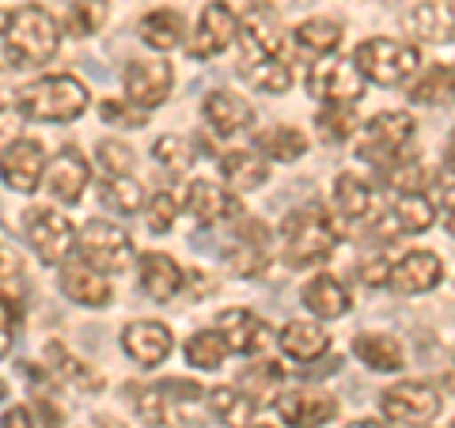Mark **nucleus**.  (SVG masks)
<instances>
[{
    "instance_id": "obj_50",
    "label": "nucleus",
    "mask_w": 455,
    "mask_h": 428,
    "mask_svg": "<svg viewBox=\"0 0 455 428\" xmlns=\"http://www.w3.org/2000/svg\"><path fill=\"white\" fill-rule=\"evenodd\" d=\"M20 277H23V258H20V250L8 247V242L0 239V284L20 281Z\"/></svg>"
},
{
    "instance_id": "obj_42",
    "label": "nucleus",
    "mask_w": 455,
    "mask_h": 428,
    "mask_svg": "<svg viewBox=\"0 0 455 428\" xmlns=\"http://www.w3.org/2000/svg\"><path fill=\"white\" fill-rule=\"evenodd\" d=\"M315 125H319L323 140L341 145V140H349L353 133L361 130V118H357V107H323L315 114Z\"/></svg>"
},
{
    "instance_id": "obj_28",
    "label": "nucleus",
    "mask_w": 455,
    "mask_h": 428,
    "mask_svg": "<svg viewBox=\"0 0 455 428\" xmlns=\"http://www.w3.org/2000/svg\"><path fill=\"white\" fill-rule=\"evenodd\" d=\"M137 35H140V42H145L148 50L171 53V50L182 46V38H187V20H182L175 8H156L137 23Z\"/></svg>"
},
{
    "instance_id": "obj_41",
    "label": "nucleus",
    "mask_w": 455,
    "mask_h": 428,
    "mask_svg": "<svg viewBox=\"0 0 455 428\" xmlns=\"http://www.w3.org/2000/svg\"><path fill=\"white\" fill-rule=\"evenodd\" d=\"M448 95H451V65H433L421 80L410 83V103L418 107L448 103Z\"/></svg>"
},
{
    "instance_id": "obj_34",
    "label": "nucleus",
    "mask_w": 455,
    "mask_h": 428,
    "mask_svg": "<svg viewBox=\"0 0 455 428\" xmlns=\"http://www.w3.org/2000/svg\"><path fill=\"white\" fill-rule=\"evenodd\" d=\"M334 205L341 212V220L364 224L368 212H372V186H368L364 178L349 175V170H341V175L334 178Z\"/></svg>"
},
{
    "instance_id": "obj_17",
    "label": "nucleus",
    "mask_w": 455,
    "mask_h": 428,
    "mask_svg": "<svg viewBox=\"0 0 455 428\" xmlns=\"http://www.w3.org/2000/svg\"><path fill=\"white\" fill-rule=\"evenodd\" d=\"M57 284H61V292L80 307H107L114 299L110 277L99 273V269H92L80 258H65L61 266H57Z\"/></svg>"
},
{
    "instance_id": "obj_38",
    "label": "nucleus",
    "mask_w": 455,
    "mask_h": 428,
    "mask_svg": "<svg viewBox=\"0 0 455 428\" xmlns=\"http://www.w3.org/2000/svg\"><path fill=\"white\" fill-rule=\"evenodd\" d=\"M99 202H103L107 212H118V217H130V212L145 209V186L130 175V178H110L103 175L99 182Z\"/></svg>"
},
{
    "instance_id": "obj_4",
    "label": "nucleus",
    "mask_w": 455,
    "mask_h": 428,
    "mask_svg": "<svg viewBox=\"0 0 455 428\" xmlns=\"http://www.w3.org/2000/svg\"><path fill=\"white\" fill-rule=\"evenodd\" d=\"M414 137H418L414 114L383 110V114H376L372 122H361V130L353 133V148H357V160H364V163L391 167V163L410 160Z\"/></svg>"
},
{
    "instance_id": "obj_51",
    "label": "nucleus",
    "mask_w": 455,
    "mask_h": 428,
    "mask_svg": "<svg viewBox=\"0 0 455 428\" xmlns=\"http://www.w3.org/2000/svg\"><path fill=\"white\" fill-rule=\"evenodd\" d=\"M35 413L42 417L46 428H65V413H61V406H57V394H38L35 398Z\"/></svg>"
},
{
    "instance_id": "obj_39",
    "label": "nucleus",
    "mask_w": 455,
    "mask_h": 428,
    "mask_svg": "<svg viewBox=\"0 0 455 428\" xmlns=\"http://www.w3.org/2000/svg\"><path fill=\"white\" fill-rule=\"evenodd\" d=\"M110 20V0H73L65 16V31L73 38H95Z\"/></svg>"
},
{
    "instance_id": "obj_14",
    "label": "nucleus",
    "mask_w": 455,
    "mask_h": 428,
    "mask_svg": "<svg viewBox=\"0 0 455 428\" xmlns=\"http://www.w3.org/2000/svg\"><path fill=\"white\" fill-rule=\"evenodd\" d=\"M212 330L220 334L224 349L235 353V356H254L262 353L269 341H274V330H269V322L259 319L254 311L247 307H228L217 315V322H212Z\"/></svg>"
},
{
    "instance_id": "obj_47",
    "label": "nucleus",
    "mask_w": 455,
    "mask_h": 428,
    "mask_svg": "<svg viewBox=\"0 0 455 428\" xmlns=\"http://www.w3.org/2000/svg\"><path fill=\"white\" fill-rule=\"evenodd\" d=\"M137 417L145 421L148 428H167V406H164L160 387L137 391Z\"/></svg>"
},
{
    "instance_id": "obj_25",
    "label": "nucleus",
    "mask_w": 455,
    "mask_h": 428,
    "mask_svg": "<svg viewBox=\"0 0 455 428\" xmlns=\"http://www.w3.org/2000/svg\"><path fill=\"white\" fill-rule=\"evenodd\" d=\"M46 372H50L53 379L68 383V387L84 391V394L103 391V376H99L88 361H80L76 353H68L61 341H50V345H46Z\"/></svg>"
},
{
    "instance_id": "obj_36",
    "label": "nucleus",
    "mask_w": 455,
    "mask_h": 428,
    "mask_svg": "<svg viewBox=\"0 0 455 428\" xmlns=\"http://www.w3.org/2000/svg\"><path fill=\"white\" fill-rule=\"evenodd\" d=\"M391 224H395V232L421 235L436 224V205L425 194H398L391 205Z\"/></svg>"
},
{
    "instance_id": "obj_2",
    "label": "nucleus",
    "mask_w": 455,
    "mask_h": 428,
    "mask_svg": "<svg viewBox=\"0 0 455 428\" xmlns=\"http://www.w3.org/2000/svg\"><path fill=\"white\" fill-rule=\"evenodd\" d=\"M281 239H284V258H289V266L307 269V266H319L331 258L341 232L323 205H307L281 220Z\"/></svg>"
},
{
    "instance_id": "obj_15",
    "label": "nucleus",
    "mask_w": 455,
    "mask_h": 428,
    "mask_svg": "<svg viewBox=\"0 0 455 428\" xmlns=\"http://www.w3.org/2000/svg\"><path fill=\"white\" fill-rule=\"evenodd\" d=\"M42 170H46V148L35 137H20L0 152V178H4L8 190L35 194L42 182Z\"/></svg>"
},
{
    "instance_id": "obj_21",
    "label": "nucleus",
    "mask_w": 455,
    "mask_h": 428,
    "mask_svg": "<svg viewBox=\"0 0 455 428\" xmlns=\"http://www.w3.org/2000/svg\"><path fill=\"white\" fill-rule=\"evenodd\" d=\"M444 281V262L429 250H410L406 258H398L387 273V284L403 296H421V292H433L436 284Z\"/></svg>"
},
{
    "instance_id": "obj_54",
    "label": "nucleus",
    "mask_w": 455,
    "mask_h": 428,
    "mask_svg": "<svg viewBox=\"0 0 455 428\" xmlns=\"http://www.w3.org/2000/svg\"><path fill=\"white\" fill-rule=\"evenodd\" d=\"M0 428H35V413L27 406L4 409V413H0Z\"/></svg>"
},
{
    "instance_id": "obj_53",
    "label": "nucleus",
    "mask_w": 455,
    "mask_h": 428,
    "mask_svg": "<svg viewBox=\"0 0 455 428\" xmlns=\"http://www.w3.org/2000/svg\"><path fill=\"white\" fill-rule=\"evenodd\" d=\"M12 326H16V307H12V299L0 296V356L12 353Z\"/></svg>"
},
{
    "instance_id": "obj_30",
    "label": "nucleus",
    "mask_w": 455,
    "mask_h": 428,
    "mask_svg": "<svg viewBox=\"0 0 455 428\" xmlns=\"http://www.w3.org/2000/svg\"><path fill=\"white\" fill-rule=\"evenodd\" d=\"M341 42V27L334 20H304L300 27H292V46L304 61H323L331 57Z\"/></svg>"
},
{
    "instance_id": "obj_55",
    "label": "nucleus",
    "mask_w": 455,
    "mask_h": 428,
    "mask_svg": "<svg viewBox=\"0 0 455 428\" xmlns=\"http://www.w3.org/2000/svg\"><path fill=\"white\" fill-rule=\"evenodd\" d=\"M349 428H395L391 421H353Z\"/></svg>"
},
{
    "instance_id": "obj_29",
    "label": "nucleus",
    "mask_w": 455,
    "mask_h": 428,
    "mask_svg": "<svg viewBox=\"0 0 455 428\" xmlns=\"http://www.w3.org/2000/svg\"><path fill=\"white\" fill-rule=\"evenodd\" d=\"M353 356L364 364V368H372V372H403V364H406V353L403 345H398V337L391 334H372V330H364L353 337Z\"/></svg>"
},
{
    "instance_id": "obj_13",
    "label": "nucleus",
    "mask_w": 455,
    "mask_h": 428,
    "mask_svg": "<svg viewBox=\"0 0 455 428\" xmlns=\"http://www.w3.org/2000/svg\"><path fill=\"white\" fill-rule=\"evenodd\" d=\"M88 182H92V167L80 155V148H61L53 160H46L38 190H46L57 205H76L84 190H88Z\"/></svg>"
},
{
    "instance_id": "obj_43",
    "label": "nucleus",
    "mask_w": 455,
    "mask_h": 428,
    "mask_svg": "<svg viewBox=\"0 0 455 428\" xmlns=\"http://www.w3.org/2000/svg\"><path fill=\"white\" fill-rule=\"evenodd\" d=\"M95 155H99L103 175H110V178H130L133 167H137V152L125 145V140H118V137H103V140H99Z\"/></svg>"
},
{
    "instance_id": "obj_9",
    "label": "nucleus",
    "mask_w": 455,
    "mask_h": 428,
    "mask_svg": "<svg viewBox=\"0 0 455 428\" xmlns=\"http://www.w3.org/2000/svg\"><path fill=\"white\" fill-rule=\"evenodd\" d=\"M307 95L323 107H357L364 99V76L349 57H323L307 73Z\"/></svg>"
},
{
    "instance_id": "obj_52",
    "label": "nucleus",
    "mask_w": 455,
    "mask_h": 428,
    "mask_svg": "<svg viewBox=\"0 0 455 428\" xmlns=\"http://www.w3.org/2000/svg\"><path fill=\"white\" fill-rule=\"evenodd\" d=\"M387 273H391V262L387 258H368L357 269V277L368 284V289H383V284H387Z\"/></svg>"
},
{
    "instance_id": "obj_37",
    "label": "nucleus",
    "mask_w": 455,
    "mask_h": 428,
    "mask_svg": "<svg viewBox=\"0 0 455 428\" xmlns=\"http://www.w3.org/2000/svg\"><path fill=\"white\" fill-rule=\"evenodd\" d=\"M406 31L418 35L421 42H451V8L440 0H425V4L410 8Z\"/></svg>"
},
{
    "instance_id": "obj_7",
    "label": "nucleus",
    "mask_w": 455,
    "mask_h": 428,
    "mask_svg": "<svg viewBox=\"0 0 455 428\" xmlns=\"http://www.w3.org/2000/svg\"><path fill=\"white\" fill-rule=\"evenodd\" d=\"M23 235L46 266H61L65 258H73V250H76L73 220L57 209H46V205H31L23 212Z\"/></svg>"
},
{
    "instance_id": "obj_23",
    "label": "nucleus",
    "mask_w": 455,
    "mask_h": 428,
    "mask_svg": "<svg viewBox=\"0 0 455 428\" xmlns=\"http://www.w3.org/2000/svg\"><path fill=\"white\" fill-rule=\"evenodd\" d=\"M202 118L212 125L217 137H239L254 125V107L247 103L243 95L232 91H209L202 103Z\"/></svg>"
},
{
    "instance_id": "obj_44",
    "label": "nucleus",
    "mask_w": 455,
    "mask_h": 428,
    "mask_svg": "<svg viewBox=\"0 0 455 428\" xmlns=\"http://www.w3.org/2000/svg\"><path fill=\"white\" fill-rule=\"evenodd\" d=\"M175 217H179V202H175V194H152L145 197V227L152 235H167L171 227H175Z\"/></svg>"
},
{
    "instance_id": "obj_8",
    "label": "nucleus",
    "mask_w": 455,
    "mask_h": 428,
    "mask_svg": "<svg viewBox=\"0 0 455 428\" xmlns=\"http://www.w3.org/2000/svg\"><path fill=\"white\" fill-rule=\"evenodd\" d=\"M284 20L281 12L269 4V0H259V4H251L243 16H235V42L243 57L239 61H259V57H281L284 50Z\"/></svg>"
},
{
    "instance_id": "obj_31",
    "label": "nucleus",
    "mask_w": 455,
    "mask_h": 428,
    "mask_svg": "<svg viewBox=\"0 0 455 428\" xmlns=\"http://www.w3.org/2000/svg\"><path fill=\"white\" fill-rule=\"evenodd\" d=\"M254 148L262 160H277V163H296L307 152V137L296 125H266L254 133Z\"/></svg>"
},
{
    "instance_id": "obj_20",
    "label": "nucleus",
    "mask_w": 455,
    "mask_h": 428,
    "mask_svg": "<svg viewBox=\"0 0 455 428\" xmlns=\"http://www.w3.org/2000/svg\"><path fill=\"white\" fill-rule=\"evenodd\" d=\"M182 205H187L194 224H202V227H212V224H220V220H239V217H243V209H239L235 197L228 194L224 186H217V182H209V178H194L190 186H187Z\"/></svg>"
},
{
    "instance_id": "obj_22",
    "label": "nucleus",
    "mask_w": 455,
    "mask_h": 428,
    "mask_svg": "<svg viewBox=\"0 0 455 428\" xmlns=\"http://www.w3.org/2000/svg\"><path fill=\"white\" fill-rule=\"evenodd\" d=\"M137 284L148 299L167 304V299H175L182 292L187 273H182V266L175 258H167L160 250H148V254H140V262H137Z\"/></svg>"
},
{
    "instance_id": "obj_40",
    "label": "nucleus",
    "mask_w": 455,
    "mask_h": 428,
    "mask_svg": "<svg viewBox=\"0 0 455 428\" xmlns=\"http://www.w3.org/2000/svg\"><path fill=\"white\" fill-rule=\"evenodd\" d=\"M224 356H228V349H224V341H220V334L212 330H197V334H190V341H187V361H190V368H197V372H217V368L224 364Z\"/></svg>"
},
{
    "instance_id": "obj_24",
    "label": "nucleus",
    "mask_w": 455,
    "mask_h": 428,
    "mask_svg": "<svg viewBox=\"0 0 455 428\" xmlns=\"http://www.w3.org/2000/svg\"><path fill=\"white\" fill-rule=\"evenodd\" d=\"M217 167H220V178H224L228 194H254L269 182V160H262V155L251 152V148L224 152L217 160Z\"/></svg>"
},
{
    "instance_id": "obj_48",
    "label": "nucleus",
    "mask_w": 455,
    "mask_h": 428,
    "mask_svg": "<svg viewBox=\"0 0 455 428\" xmlns=\"http://www.w3.org/2000/svg\"><path fill=\"white\" fill-rule=\"evenodd\" d=\"M99 114H103L107 125H122V130H140V125H145V110L130 107L125 99H107V103L99 107Z\"/></svg>"
},
{
    "instance_id": "obj_46",
    "label": "nucleus",
    "mask_w": 455,
    "mask_h": 428,
    "mask_svg": "<svg viewBox=\"0 0 455 428\" xmlns=\"http://www.w3.org/2000/svg\"><path fill=\"white\" fill-rule=\"evenodd\" d=\"M383 178H387V186H395L398 194H421V186H425V167L418 160H403V163L383 167Z\"/></svg>"
},
{
    "instance_id": "obj_19",
    "label": "nucleus",
    "mask_w": 455,
    "mask_h": 428,
    "mask_svg": "<svg viewBox=\"0 0 455 428\" xmlns=\"http://www.w3.org/2000/svg\"><path fill=\"white\" fill-rule=\"evenodd\" d=\"M269 227L262 220H251V217H239V235L232 242V250L224 254V262L232 273L239 277H254L262 273L266 262H269Z\"/></svg>"
},
{
    "instance_id": "obj_35",
    "label": "nucleus",
    "mask_w": 455,
    "mask_h": 428,
    "mask_svg": "<svg viewBox=\"0 0 455 428\" xmlns=\"http://www.w3.org/2000/svg\"><path fill=\"white\" fill-rule=\"evenodd\" d=\"M281 387H284V372H281V364H274V361L243 368V376H239V383H235V391H243L259 409L274 406V398L281 394Z\"/></svg>"
},
{
    "instance_id": "obj_26",
    "label": "nucleus",
    "mask_w": 455,
    "mask_h": 428,
    "mask_svg": "<svg viewBox=\"0 0 455 428\" xmlns=\"http://www.w3.org/2000/svg\"><path fill=\"white\" fill-rule=\"evenodd\" d=\"M300 299H304V307L311 311V315H319V319H341V315H346V311L353 307L349 289H346V284H341L338 277H331V273L311 277V281L304 284Z\"/></svg>"
},
{
    "instance_id": "obj_33",
    "label": "nucleus",
    "mask_w": 455,
    "mask_h": 428,
    "mask_svg": "<svg viewBox=\"0 0 455 428\" xmlns=\"http://www.w3.org/2000/svg\"><path fill=\"white\" fill-rule=\"evenodd\" d=\"M239 76L262 95H284L292 88V65L284 57H259V61H239Z\"/></svg>"
},
{
    "instance_id": "obj_1",
    "label": "nucleus",
    "mask_w": 455,
    "mask_h": 428,
    "mask_svg": "<svg viewBox=\"0 0 455 428\" xmlns=\"http://www.w3.org/2000/svg\"><path fill=\"white\" fill-rule=\"evenodd\" d=\"M0 42L12 68H38L61 46V23L46 8L23 4L12 12H0Z\"/></svg>"
},
{
    "instance_id": "obj_10",
    "label": "nucleus",
    "mask_w": 455,
    "mask_h": 428,
    "mask_svg": "<svg viewBox=\"0 0 455 428\" xmlns=\"http://www.w3.org/2000/svg\"><path fill=\"white\" fill-rule=\"evenodd\" d=\"M379 413L391 424H429L440 413V391L433 383L403 379L379 394Z\"/></svg>"
},
{
    "instance_id": "obj_6",
    "label": "nucleus",
    "mask_w": 455,
    "mask_h": 428,
    "mask_svg": "<svg viewBox=\"0 0 455 428\" xmlns=\"http://www.w3.org/2000/svg\"><path fill=\"white\" fill-rule=\"evenodd\" d=\"M76 250L80 262H88L99 273H125L133 266V239L125 227H118L114 220L95 217L76 232Z\"/></svg>"
},
{
    "instance_id": "obj_56",
    "label": "nucleus",
    "mask_w": 455,
    "mask_h": 428,
    "mask_svg": "<svg viewBox=\"0 0 455 428\" xmlns=\"http://www.w3.org/2000/svg\"><path fill=\"white\" fill-rule=\"evenodd\" d=\"M251 428H269V424H251Z\"/></svg>"
},
{
    "instance_id": "obj_49",
    "label": "nucleus",
    "mask_w": 455,
    "mask_h": 428,
    "mask_svg": "<svg viewBox=\"0 0 455 428\" xmlns=\"http://www.w3.org/2000/svg\"><path fill=\"white\" fill-rule=\"evenodd\" d=\"M20 122H23V114L16 107L0 103V152H4L12 140H20Z\"/></svg>"
},
{
    "instance_id": "obj_11",
    "label": "nucleus",
    "mask_w": 455,
    "mask_h": 428,
    "mask_svg": "<svg viewBox=\"0 0 455 428\" xmlns=\"http://www.w3.org/2000/svg\"><path fill=\"white\" fill-rule=\"evenodd\" d=\"M175 91V65L167 57H140L125 68V103L137 110L164 107Z\"/></svg>"
},
{
    "instance_id": "obj_12",
    "label": "nucleus",
    "mask_w": 455,
    "mask_h": 428,
    "mask_svg": "<svg viewBox=\"0 0 455 428\" xmlns=\"http://www.w3.org/2000/svg\"><path fill=\"white\" fill-rule=\"evenodd\" d=\"M274 406L289 428H323L338 417V398L319 387H281Z\"/></svg>"
},
{
    "instance_id": "obj_16",
    "label": "nucleus",
    "mask_w": 455,
    "mask_h": 428,
    "mask_svg": "<svg viewBox=\"0 0 455 428\" xmlns=\"http://www.w3.org/2000/svg\"><path fill=\"white\" fill-rule=\"evenodd\" d=\"M232 42H235V12H232V4H224V0H209L205 12L197 16V31L190 38L187 53L194 57V61H209V57L224 53Z\"/></svg>"
},
{
    "instance_id": "obj_5",
    "label": "nucleus",
    "mask_w": 455,
    "mask_h": 428,
    "mask_svg": "<svg viewBox=\"0 0 455 428\" xmlns=\"http://www.w3.org/2000/svg\"><path fill=\"white\" fill-rule=\"evenodd\" d=\"M357 65L364 83H379V88H398L421 68V50L398 38H364L357 53L349 57Z\"/></svg>"
},
{
    "instance_id": "obj_45",
    "label": "nucleus",
    "mask_w": 455,
    "mask_h": 428,
    "mask_svg": "<svg viewBox=\"0 0 455 428\" xmlns=\"http://www.w3.org/2000/svg\"><path fill=\"white\" fill-rule=\"evenodd\" d=\"M152 155H156V163L167 167V170H175V175L194 163L190 140H187V137H179V133H167V137L156 140V145H152Z\"/></svg>"
},
{
    "instance_id": "obj_32",
    "label": "nucleus",
    "mask_w": 455,
    "mask_h": 428,
    "mask_svg": "<svg viewBox=\"0 0 455 428\" xmlns=\"http://www.w3.org/2000/svg\"><path fill=\"white\" fill-rule=\"evenodd\" d=\"M205 406H209L212 417H217L220 424H228V428H251L254 417H259V406H254L251 398L243 391H235V387L205 391Z\"/></svg>"
},
{
    "instance_id": "obj_27",
    "label": "nucleus",
    "mask_w": 455,
    "mask_h": 428,
    "mask_svg": "<svg viewBox=\"0 0 455 428\" xmlns=\"http://www.w3.org/2000/svg\"><path fill=\"white\" fill-rule=\"evenodd\" d=\"M277 345H281V353L289 356V361L307 364V361H319V356L331 349V334H326L319 322L296 319V322H289V326H284V330L277 334Z\"/></svg>"
},
{
    "instance_id": "obj_3",
    "label": "nucleus",
    "mask_w": 455,
    "mask_h": 428,
    "mask_svg": "<svg viewBox=\"0 0 455 428\" xmlns=\"http://www.w3.org/2000/svg\"><path fill=\"white\" fill-rule=\"evenodd\" d=\"M92 107L88 88L76 76H42L16 95V110L27 122H76Z\"/></svg>"
},
{
    "instance_id": "obj_18",
    "label": "nucleus",
    "mask_w": 455,
    "mask_h": 428,
    "mask_svg": "<svg viewBox=\"0 0 455 428\" xmlns=\"http://www.w3.org/2000/svg\"><path fill=\"white\" fill-rule=\"evenodd\" d=\"M122 349L140 368H160L175 349V334L156 319H137L122 330Z\"/></svg>"
}]
</instances>
